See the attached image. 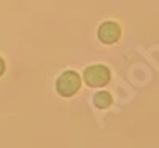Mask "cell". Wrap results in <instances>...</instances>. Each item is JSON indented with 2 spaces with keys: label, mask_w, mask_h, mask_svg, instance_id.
I'll return each mask as SVG.
<instances>
[{
  "label": "cell",
  "mask_w": 159,
  "mask_h": 148,
  "mask_svg": "<svg viewBox=\"0 0 159 148\" xmlns=\"http://www.w3.org/2000/svg\"><path fill=\"white\" fill-rule=\"evenodd\" d=\"M97 37L102 43L105 45H111V43H116L119 37H121V29H119V25L113 21H107L103 22L99 30H97Z\"/></svg>",
  "instance_id": "cell-3"
},
{
  "label": "cell",
  "mask_w": 159,
  "mask_h": 148,
  "mask_svg": "<svg viewBox=\"0 0 159 148\" xmlns=\"http://www.w3.org/2000/svg\"><path fill=\"white\" fill-rule=\"evenodd\" d=\"M80 86H81V78L73 70H65L56 81V89L59 92V96H62V97L75 96Z\"/></svg>",
  "instance_id": "cell-1"
},
{
  "label": "cell",
  "mask_w": 159,
  "mask_h": 148,
  "mask_svg": "<svg viewBox=\"0 0 159 148\" xmlns=\"http://www.w3.org/2000/svg\"><path fill=\"white\" fill-rule=\"evenodd\" d=\"M94 105L97 109H107L111 105V96L107 91H99L94 96Z\"/></svg>",
  "instance_id": "cell-4"
},
{
  "label": "cell",
  "mask_w": 159,
  "mask_h": 148,
  "mask_svg": "<svg viewBox=\"0 0 159 148\" xmlns=\"http://www.w3.org/2000/svg\"><path fill=\"white\" fill-rule=\"evenodd\" d=\"M83 78L88 86L92 88H102L108 83L110 80V70L105 65H91L84 70Z\"/></svg>",
  "instance_id": "cell-2"
},
{
  "label": "cell",
  "mask_w": 159,
  "mask_h": 148,
  "mask_svg": "<svg viewBox=\"0 0 159 148\" xmlns=\"http://www.w3.org/2000/svg\"><path fill=\"white\" fill-rule=\"evenodd\" d=\"M3 70H5V64H3V61L0 59V75L3 73Z\"/></svg>",
  "instance_id": "cell-5"
}]
</instances>
